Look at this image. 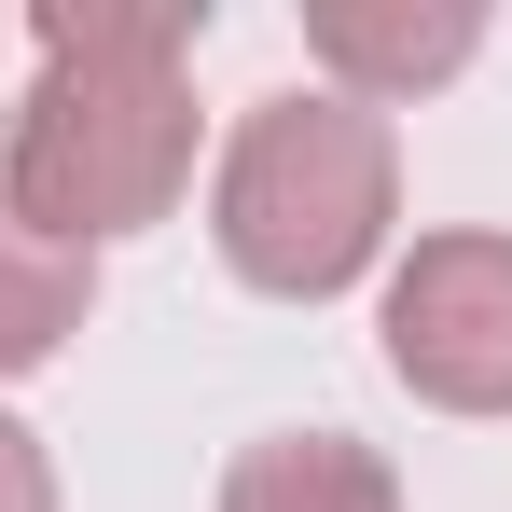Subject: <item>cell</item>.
I'll return each mask as SVG.
<instances>
[{
  "mask_svg": "<svg viewBox=\"0 0 512 512\" xmlns=\"http://www.w3.org/2000/svg\"><path fill=\"white\" fill-rule=\"evenodd\" d=\"M305 56H319V84L333 97H360V111H402V97H429V84H457L471 56H485V14L471 0H319L305 14Z\"/></svg>",
  "mask_w": 512,
  "mask_h": 512,
  "instance_id": "cell-4",
  "label": "cell"
},
{
  "mask_svg": "<svg viewBox=\"0 0 512 512\" xmlns=\"http://www.w3.org/2000/svg\"><path fill=\"white\" fill-rule=\"evenodd\" d=\"M84 319H97V263L56 250V236H28V222L0 208V388H14V374H42Z\"/></svg>",
  "mask_w": 512,
  "mask_h": 512,
  "instance_id": "cell-6",
  "label": "cell"
},
{
  "mask_svg": "<svg viewBox=\"0 0 512 512\" xmlns=\"http://www.w3.org/2000/svg\"><path fill=\"white\" fill-rule=\"evenodd\" d=\"M0 512H56V457L28 416H0Z\"/></svg>",
  "mask_w": 512,
  "mask_h": 512,
  "instance_id": "cell-7",
  "label": "cell"
},
{
  "mask_svg": "<svg viewBox=\"0 0 512 512\" xmlns=\"http://www.w3.org/2000/svg\"><path fill=\"white\" fill-rule=\"evenodd\" d=\"M222 512H402V471L360 429H263L222 457Z\"/></svg>",
  "mask_w": 512,
  "mask_h": 512,
  "instance_id": "cell-5",
  "label": "cell"
},
{
  "mask_svg": "<svg viewBox=\"0 0 512 512\" xmlns=\"http://www.w3.org/2000/svg\"><path fill=\"white\" fill-rule=\"evenodd\" d=\"M194 28L180 0H42L28 97L0 125V208L56 250H111L194 194Z\"/></svg>",
  "mask_w": 512,
  "mask_h": 512,
  "instance_id": "cell-1",
  "label": "cell"
},
{
  "mask_svg": "<svg viewBox=\"0 0 512 512\" xmlns=\"http://www.w3.org/2000/svg\"><path fill=\"white\" fill-rule=\"evenodd\" d=\"M374 346L429 416H512V236H416L374 291Z\"/></svg>",
  "mask_w": 512,
  "mask_h": 512,
  "instance_id": "cell-3",
  "label": "cell"
},
{
  "mask_svg": "<svg viewBox=\"0 0 512 512\" xmlns=\"http://www.w3.org/2000/svg\"><path fill=\"white\" fill-rule=\"evenodd\" d=\"M208 236L263 305H333L360 291L402 236V139L388 111L333 84H277L236 111L222 167H208Z\"/></svg>",
  "mask_w": 512,
  "mask_h": 512,
  "instance_id": "cell-2",
  "label": "cell"
}]
</instances>
